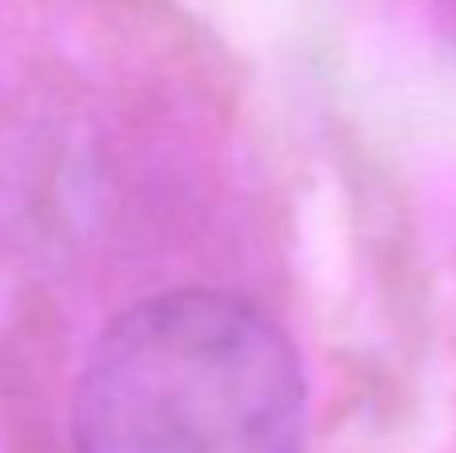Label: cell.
I'll return each mask as SVG.
<instances>
[{
  "label": "cell",
  "instance_id": "obj_1",
  "mask_svg": "<svg viewBox=\"0 0 456 453\" xmlns=\"http://www.w3.org/2000/svg\"><path fill=\"white\" fill-rule=\"evenodd\" d=\"M77 453H300L305 374L273 317L176 289L120 313L72 398Z\"/></svg>",
  "mask_w": 456,
  "mask_h": 453
}]
</instances>
